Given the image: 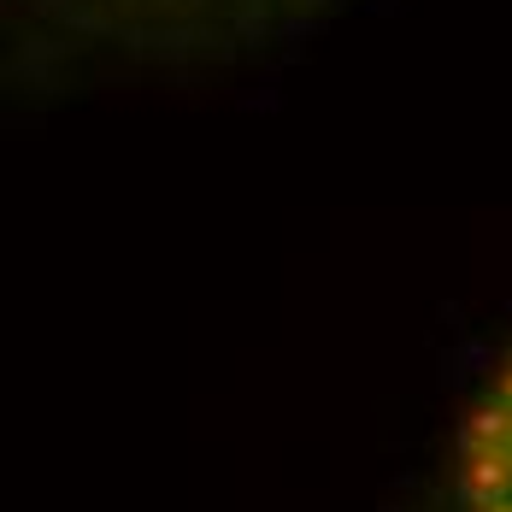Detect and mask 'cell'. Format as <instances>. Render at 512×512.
<instances>
[{"instance_id":"obj_1","label":"cell","mask_w":512,"mask_h":512,"mask_svg":"<svg viewBox=\"0 0 512 512\" xmlns=\"http://www.w3.org/2000/svg\"><path fill=\"white\" fill-rule=\"evenodd\" d=\"M460 512H512V365L465 418L460 436Z\"/></svg>"}]
</instances>
